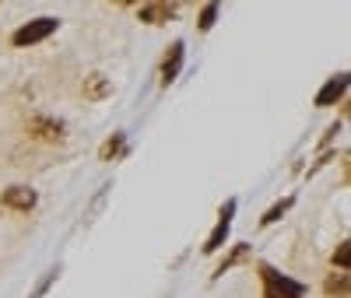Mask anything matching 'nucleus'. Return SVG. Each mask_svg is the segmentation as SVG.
Segmentation results:
<instances>
[{
  "label": "nucleus",
  "mask_w": 351,
  "mask_h": 298,
  "mask_svg": "<svg viewBox=\"0 0 351 298\" xmlns=\"http://www.w3.org/2000/svg\"><path fill=\"white\" fill-rule=\"evenodd\" d=\"M256 277H260V295L263 298H306L309 295L306 281L291 277V274H281L267 260H256Z\"/></svg>",
  "instance_id": "f257e3e1"
},
{
  "label": "nucleus",
  "mask_w": 351,
  "mask_h": 298,
  "mask_svg": "<svg viewBox=\"0 0 351 298\" xmlns=\"http://www.w3.org/2000/svg\"><path fill=\"white\" fill-rule=\"evenodd\" d=\"M56 28H60V18H53V14H39L32 21H21L11 32V46L14 49H32V46L46 42L49 36H56Z\"/></svg>",
  "instance_id": "f03ea898"
},
{
  "label": "nucleus",
  "mask_w": 351,
  "mask_h": 298,
  "mask_svg": "<svg viewBox=\"0 0 351 298\" xmlns=\"http://www.w3.org/2000/svg\"><path fill=\"white\" fill-rule=\"evenodd\" d=\"M236 211H239V197H228V200L218 207V221H215V228L208 232V238H204V246H200L204 256H215V253L225 249L228 235H232V221H236Z\"/></svg>",
  "instance_id": "7ed1b4c3"
},
{
  "label": "nucleus",
  "mask_w": 351,
  "mask_h": 298,
  "mask_svg": "<svg viewBox=\"0 0 351 298\" xmlns=\"http://www.w3.org/2000/svg\"><path fill=\"white\" fill-rule=\"evenodd\" d=\"M25 134L39 140V144H64L67 140V123L60 116H49V112H36L25 119Z\"/></svg>",
  "instance_id": "20e7f679"
},
{
  "label": "nucleus",
  "mask_w": 351,
  "mask_h": 298,
  "mask_svg": "<svg viewBox=\"0 0 351 298\" xmlns=\"http://www.w3.org/2000/svg\"><path fill=\"white\" fill-rule=\"evenodd\" d=\"M183 64H186V42H183V39H172V42L165 46L162 60H158V84H162V88L176 84V77L183 74Z\"/></svg>",
  "instance_id": "39448f33"
},
{
  "label": "nucleus",
  "mask_w": 351,
  "mask_h": 298,
  "mask_svg": "<svg viewBox=\"0 0 351 298\" xmlns=\"http://www.w3.org/2000/svg\"><path fill=\"white\" fill-rule=\"evenodd\" d=\"M348 88H351V71H344V74H334V77H327L324 81V88L313 95V105L316 109H330V105H344V99H348Z\"/></svg>",
  "instance_id": "423d86ee"
},
{
  "label": "nucleus",
  "mask_w": 351,
  "mask_h": 298,
  "mask_svg": "<svg viewBox=\"0 0 351 298\" xmlns=\"http://www.w3.org/2000/svg\"><path fill=\"white\" fill-rule=\"evenodd\" d=\"M0 207H4V211H14V214H32L39 207V193L32 186H25V183H14V186H8L4 193H0Z\"/></svg>",
  "instance_id": "0eeeda50"
},
{
  "label": "nucleus",
  "mask_w": 351,
  "mask_h": 298,
  "mask_svg": "<svg viewBox=\"0 0 351 298\" xmlns=\"http://www.w3.org/2000/svg\"><path fill=\"white\" fill-rule=\"evenodd\" d=\"M180 14V4H169V0H148V4L137 8V18L144 25H165Z\"/></svg>",
  "instance_id": "6e6552de"
},
{
  "label": "nucleus",
  "mask_w": 351,
  "mask_h": 298,
  "mask_svg": "<svg viewBox=\"0 0 351 298\" xmlns=\"http://www.w3.org/2000/svg\"><path fill=\"white\" fill-rule=\"evenodd\" d=\"M127 151H130V137H127V130H116V134H109V137L99 144V162L112 165V162L127 158Z\"/></svg>",
  "instance_id": "1a4fd4ad"
},
{
  "label": "nucleus",
  "mask_w": 351,
  "mask_h": 298,
  "mask_svg": "<svg viewBox=\"0 0 351 298\" xmlns=\"http://www.w3.org/2000/svg\"><path fill=\"white\" fill-rule=\"evenodd\" d=\"M250 256H253V246H250V243H232V246H228V253H225V256L218 260V266H215L211 281L225 277L228 271H236V266H239V263H246Z\"/></svg>",
  "instance_id": "9d476101"
},
{
  "label": "nucleus",
  "mask_w": 351,
  "mask_h": 298,
  "mask_svg": "<svg viewBox=\"0 0 351 298\" xmlns=\"http://www.w3.org/2000/svg\"><path fill=\"white\" fill-rule=\"evenodd\" d=\"M81 95H84V102H106V99H112V81L106 77V74H84V81H81Z\"/></svg>",
  "instance_id": "9b49d317"
},
{
  "label": "nucleus",
  "mask_w": 351,
  "mask_h": 298,
  "mask_svg": "<svg viewBox=\"0 0 351 298\" xmlns=\"http://www.w3.org/2000/svg\"><path fill=\"white\" fill-rule=\"evenodd\" d=\"M291 207H295V193H288V197L274 200V203L267 207V211L260 214V228H271V225H278V221H281V218L291 211Z\"/></svg>",
  "instance_id": "f8f14e48"
},
{
  "label": "nucleus",
  "mask_w": 351,
  "mask_h": 298,
  "mask_svg": "<svg viewBox=\"0 0 351 298\" xmlns=\"http://www.w3.org/2000/svg\"><path fill=\"white\" fill-rule=\"evenodd\" d=\"M324 295H327V298H351V274H344V271L327 274V281H324Z\"/></svg>",
  "instance_id": "ddd939ff"
},
{
  "label": "nucleus",
  "mask_w": 351,
  "mask_h": 298,
  "mask_svg": "<svg viewBox=\"0 0 351 298\" xmlns=\"http://www.w3.org/2000/svg\"><path fill=\"white\" fill-rule=\"evenodd\" d=\"M218 14H221V4H218V0H208V4L197 11V32H200V36H208L211 28L218 25Z\"/></svg>",
  "instance_id": "4468645a"
},
{
  "label": "nucleus",
  "mask_w": 351,
  "mask_h": 298,
  "mask_svg": "<svg viewBox=\"0 0 351 298\" xmlns=\"http://www.w3.org/2000/svg\"><path fill=\"white\" fill-rule=\"evenodd\" d=\"M330 263H334V271H344L351 274V238H344V243L330 253Z\"/></svg>",
  "instance_id": "2eb2a0df"
},
{
  "label": "nucleus",
  "mask_w": 351,
  "mask_h": 298,
  "mask_svg": "<svg viewBox=\"0 0 351 298\" xmlns=\"http://www.w3.org/2000/svg\"><path fill=\"white\" fill-rule=\"evenodd\" d=\"M56 277H60V266H49V271H46V277H43V281L32 288V295H28V298H43V295H46V291L56 284Z\"/></svg>",
  "instance_id": "dca6fc26"
},
{
  "label": "nucleus",
  "mask_w": 351,
  "mask_h": 298,
  "mask_svg": "<svg viewBox=\"0 0 351 298\" xmlns=\"http://www.w3.org/2000/svg\"><path fill=\"white\" fill-rule=\"evenodd\" d=\"M341 165H344V183L351 186V151L344 155V162H341Z\"/></svg>",
  "instance_id": "f3484780"
},
{
  "label": "nucleus",
  "mask_w": 351,
  "mask_h": 298,
  "mask_svg": "<svg viewBox=\"0 0 351 298\" xmlns=\"http://www.w3.org/2000/svg\"><path fill=\"white\" fill-rule=\"evenodd\" d=\"M341 119H351V95H348L344 105H341Z\"/></svg>",
  "instance_id": "a211bd4d"
}]
</instances>
